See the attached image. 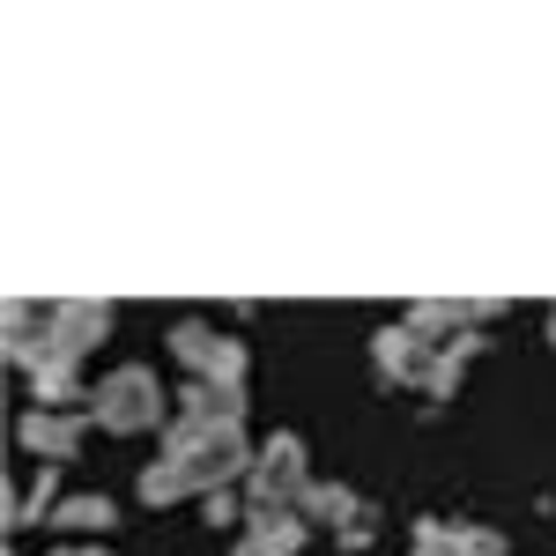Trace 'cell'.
I'll return each instance as SVG.
<instances>
[{"mask_svg":"<svg viewBox=\"0 0 556 556\" xmlns=\"http://www.w3.org/2000/svg\"><path fill=\"white\" fill-rule=\"evenodd\" d=\"M475 334H460V342H438V364H430V379H424V393L430 401H445V393H453V386H460V371H468L475 364Z\"/></svg>","mask_w":556,"mask_h":556,"instance_id":"14","label":"cell"},{"mask_svg":"<svg viewBox=\"0 0 556 556\" xmlns=\"http://www.w3.org/2000/svg\"><path fill=\"white\" fill-rule=\"evenodd\" d=\"M172 424H245V393L193 379L186 393H178V416H172Z\"/></svg>","mask_w":556,"mask_h":556,"instance_id":"9","label":"cell"},{"mask_svg":"<svg viewBox=\"0 0 556 556\" xmlns=\"http://www.w3.org/2000/svg\"><path fill=\"white\" fill-rule=\"evenodd\" d=\"M549 342H556V312H549Z\"/></svg>","mask_w":556,"mask_h":556,"instance_id":"17","label":"cell"},{"mask_svg":"<svg viewBox=\"0 0 556 556\" xmlns=\"http://www.w3.org/2000/svg\"><path fill=\"white\" fill-rule=\"evenodd\" d=\"M201 505H208V519H215V527H223V519H238V505H230V490H215V497H201Z\"/></svg>","mask_w":556,"mask_h":556,"instance_id":"15","label":"cell"},{"mask_svg":"<svg viewBox=\"0 0 556 556\" xmlns=\"http://www.w3.org/2000/svg\"><path fill=\"white\" fill-rule=\"evenodd\" d=\"M172 356L193 364L208 386H230V393L245 386V349L230 342V334H215V327H201V319H186V327L172 334Z\"/></svg>","mask_w":556,"mask_h":556,"instance_id":"5","label":"cell"},{"mask_svg":"<svg viewBox=\"0 0 556 556\" xmlns=\"http://www.w3.org/2000/svg\"><path fill=\"white\" fill-rule=\"evenodd\" d=\"M52 527H60V534H112V527H119V505H112V497H67V505L52 513Z\"/></svg>","mask_w":556,"mask_h":556,"instance_id":"11","label":"cell"},{"mask_svg":"<svg viewBox=\"0 0 556 556\" xmlns=\"http://www.w3.org/2000/svg\"><path fill=\"white\" fill-rule=\"evenodd\" d=\"M15 438H23V453H38V468H60V460L83 453L89 416H75V408H30V416L15 424Z\"/></svg>","mask_w":556,"mask_h":556,"instance_id":"6","label":"cell"},{"mask_svg":"<svg viewBox=\"0 0 556 556\" xmlns=\"http://www.w3.org/2000/svg\"><path fill=\"white\" fill-rule=\"evenodd\" d=\"M104 334H112V304H89V298H60L52 304V312H45V327H38V364L45 356H60V364H83L89 349L104 342ZM38 364H30V371H38Z\"/></svg>","mask_w":556,"mask_h":556,"instance_id":"3","label":"cell"},{"mask_svg":"<svg viewBox=\"0 0 556 556\" xmlns=\"http://www.w3.org/2000/svg\"><path fill=\"white\" fill-rule=\"evenodd\" d=\"M371 356H379V379L386 386H424L430 364H438V342H424V334L401 319V327H386L379 342H371Z\"/></svg>","mask_w":556,"mask_h":556,"instance_id":"7","label":"cell"},{"mask_svg":"<svg viewBox=\"0 0 556 556\" xmlns=\"http://www.w3.org/2000/svg\"><path fill=\"white\" fill-rule=\"evenodd\" d=\"M304 534H312V527H304L298 513L253 505V513H245V542H238L230 556H298V549H304Z\"/></svg>","mask_w":556,"mask_h":556,"instance_id":"8","label":"cell"},{"mask_svg":"<svg viewBox=\"0 0 556 556\" xmlns=\"http://www.w3.org/2000/svg\"><path fill=\"white\" fill-rule=\"evenodd\" d=\"M298 519H304V527L319 519V527H334V534H342V527L364 519V505H356V490H342V482H312V490H304V505H298Z\"/></svg>","mask_w":556,"mask_h":556,"instance_id":"10","label":"cell"},{"mask_svg":"<svg viewBox=\"0 0 556 556\" xmlns=\"http://www.w3.org/2000/svg\"><path fill=\"white\" fill-rule=\"evenodd\" d=\"M304 490H312V468H304V438L275 430L253 460V505H275V513H298Z\"/></svg>","mask_w":556,"mask_h":556,"instance_id":"4","label":"cell"},{"mask_svg":"<svg viewBox=\"0 0 556 556\" xmlns=\"http://www.w3.org/2000/svg\"><path fill=\"white\" fill-rule=\"evenodd\" d=\"M30 393H38V408H67V401H89L83 379H75V364H60V356H45L38 371H30Z\"/></svg>","mask_w":556,"mask_h":556,"instance_id":"12","label":"cell"},{"mask_svg":"<svg viewBox=\"0 0 556 556\" xmlns=\"http://www.w3.org/2000/svg\"><path fill=\"white\" fill-rule=\"evenodd\" d=\"M60 505H67V497H60V475L38 468V482H30V490H23V497L8 505V527H38V519H52Z\"/></svg>","mask_w":556,"mask_h":556,"instance_id":"13","label":"cell"},{"mask_svg":"<svg viewBox=\"0 0 556 556\" xmlns=\"http://www.w3.org/2000/svg\"><path fill=\"white\" fill-rule=\"evenodd\" d=\"M60 556H112V549H60Z\"/></svg>","mask_w":556,"mask_h":556,"instance_id":"16","label":"cell"},{"mask_svg":"<svg viewBox=\"0 0 556 556\" xmlns=\"http://www.w3.org/2000/svg\"><path fill=\"white\" fill-rule=\"evenodd\" d=\"M253 445L238 424H172L164 438V460L141 468V497L149 505H178V497H215L230 490L238 475H253Z\"/></svg>","mask_w":556,"mask_h":556,"instance_id":"1","label":"cell"},{"mask_svg":"<svg viewBox=\"0 0 556 556\" xmlns=\"http://www.w3.org/2000/svg\"><path fill=\"white\" fill-rule=\"evenodd\" d=\"M89 424L119 430V438H134V430H156V424H164V379H156L149 364L112 371V379L89 393Z\"/></svg>","mask_w":556,"mask_h":556,"instance_id":"2","label":"cell"}]
</instances>
